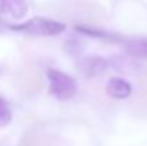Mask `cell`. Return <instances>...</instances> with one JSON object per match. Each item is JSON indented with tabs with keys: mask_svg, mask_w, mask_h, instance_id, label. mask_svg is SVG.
I'll return each instance as SVG.
<instances>
[{
	"mask_svg": "<svg viewBox=\"0 0 147 146\" xmlns=\"http://www.w3.org/2000/svg\"><path fill=\"white\" fill-rule=\"evenodd\" d=\"M9 29L13 32L32 35V36H57L66 30V24L50 17L36 16L23 23H17V24L10 23Z\"/></svg>",
	"mask_w": 147,
	"mask_h": 146,
	"instance_id": "6da1fadb",
	"label": "cell"
},
{
	"mask_svg": "<svg viewBox=\"0 0 147 146\" xmlns=\"http://www.w3.org/2000/svg\"><path fill=\"white\" fill-rule=\"evenodd\" d=\"M46 76L49 80V92L54 99L66 102L76 96L79 85L74 77L57 69H49Z\"/></svg>",
	"mask_w": 147,
	"mask_h": 146,
	"instance_id": "7a4b0ae2",
	"label": "cell"
},
{
	"mask_svg": "<svg viewBox=\"0 0 147 146\" xmlns=\"http://www.w3.org/2000/svg\"><path fill=\"white\" fill-rule=\"evenodd\" d=\"M110 66H111V60H107L103 56H86L79 63L80 70L89 77L104 73Z\"/></svg>",
	"mask_w": 147,
	"mask_h": 146,
	"instance_id": "3957f363",
	"label": "cell"
},
{
	"mask_svg": "<svg viewBox=\"0 0 147 146\" xmlns=\"http://www.w3.org/2000/svg\"><path fill=\"white\" fill-rule=\"evenodd\" d=\"M107 95L113 99H127L131 95V85L123 77H111L106 85Z\"/></svg>",
	"mask_w": 147,
	"mask_h": 146,
	"instance_id": "277c9868",
	"label": "cell"
},
{
	"mask_svg": "<svg viewBox=\"0 0 147 146\" xmlns=\"http://www.w3.org/2000/svg\"><path fill=\"white\" fill-rule=\"evenodd\" d=\"M124 49L126 52L137 59L147 60V37L146 36H136V37H126L124 39Z\"/></svg>",
	"mask_w": 147,
	"mask_h": 146,
	"instance_id": "5b68a950",
	"label": "cell"
},
{
	"mask_svg": "<svg viewBox=\"0 0 147 146\" xmlns=\"http://www.w3.org/2000/svg\"><path fill=\"white\" fill-rule=\"evenodd\" d=\"M27 10H29V6L26 0H9L6 14L14 20H20L27 14Z\"/></svg>",
	"mask_w": 147,
	"mask_h": 146,
	"instance_id": "8992f818",
	"label": "cell"
},
{
	"mask_svg": "<svg viewBox=\"0 0 147 146\" xmlns=\"http://www.w3.org/2000/svg\"><path fill=\"white\" fill-rule=\"evenodd\" d=\"M13 119V112L7 100L0 95V128L7 126Z\"/></svg>",
	"mask_w": 147,
	"mask_h": 146,
	"instance_id": "52a82bcc",
	"label": "cell"
},
{
	"mask_svg": "<svg viewBox=\"0 0 147 146\" xmlns=\"http://www.w3.org/2000/svg\"><path fill=\"white\" fill-rule=\"evenodd\" d=\"M7 3H9V0H0V14H6Z\"/></svg>",
	"mask_w": 147,
	"mask_h": 146,
	"instance_id": "ba28073f",
	"label": "cell"
},
{
	"mask_svg": "<svg viewBox=\"0 0 147 146\" xmlns=\"http://www.w3.org/2000/svg\"><path fill=\"white\" fill-rule=\"evenodd\" d=\"M9 24H10V23H6L3 19H0V35L4 33V32H7V30H10V29H9Z\"/></svg>",
	"mask_w": 147,
	"mask_h": 146,
	"instance_id": "9c48e42d",
	"label": "cell"
}]
</instances>
